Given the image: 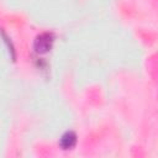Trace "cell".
I'll return each mask as SVG.
<instances>
[{"instance_id": "cell-1", "label": "cell", "mask_w": 158, "mask_h": 158, "mask_svg": "<svg viewBox=\"0 0 158 158\" xmlns=\"http://www.w3.org/2000/svg\"><path fill=\"white\" fill-rule=\"evenodd\" d=\"M54 37L51 32H42L40 33L33 41V49L37 53H47L53 44Z\"/></svg>"}, {"instance_id": "cell-2", "label": "cell", "mask_w": 158, "mask_h": 158, "mask_svg": "<svg viewBox=\"0 0 158 158\" xmlns=\"http://www.w3.org/2000/svg\"><path fill=\"white\" fill-rule=\"evenodd\" d=\"M77 143V135L73 131H67L60 137V147L63 149H72Z\"/></svg>"}]
</instances>
